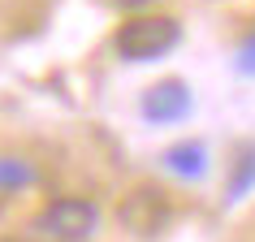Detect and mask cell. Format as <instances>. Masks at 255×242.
Instances as JSON below:
<instances>
[{
    "label": "cell",
    "mask_w": 255,
    "mask_h": 242,
    "mask_svg": "<svg viewBox=\"0 0 255 242\" xmlns=\"http://www.w3.org/2000/svg\"><path fill=\"white\" fill-rule=\"evenodd\" d=\"M95 221H100L95 203H87V199H52L35 216V229L48 234L52 242H87L95 234Z\"/></svg>",
    "instance_id": "7a4b0ae2"
},
{
    "label": "cell",
    "mask_w": 255,
    "mask_h": 242,
    "mask_svg": "<svg viewBox=\"0 0 255 242\" xmlns=\"http://www.w3.org/2000/svg\"><path fill=\"white\" fill-rule=\"evenodd\" d=\"M190 113V87L177 78H164L156 82L147 95H143V117L151 121V125H173V121H182Z\"/></svg>",
    "instance_id": "277c9868"
},
{
    "label": "cell",
    "mask_w": 255,
    "mask_h": 242,
    "mask_svg": "<svg viewBox=\"0 0 255 242\" xmlns=\"http://www.w3.org/2000/svg\"><path fill=\"white\" fill-rule=\"evenodd\" d=\"M117 216H121V225L130 229V234L147 238V234H160V229L169 225V199H164L156 186H138V190H130V195L121 199Z\"/></svg>",
    "instance_id": "3957f363"
},
{
    "label": "cell",
    "mask_w": 255,
    "mask_h": 242,
    "mask_svg": "<svg viewBox=\"0 0 255 242\" xmlns=\"http://www.w3.org/2000/svg\"><path fill=\"white\" fill-rule=\"evenodd\" d=\"M30 177L35 173H30L22 160H0V186H26Z\"/></svg>",
    "instance_id": "8992f818"
},
{
    "label": "cell",
    "mask_w": 255,
    "mask_h": 242,
    "mask_svg": "<svg viewBox=\"0 0 255 242\" xmlns=\"http://www.w3.org/2000/svg\"><path fill=\"white\" fill-rule=\"evenodd\" d=\"M247 182H255V151H251V156H242L238 177H234V186H229V203H234V199L242 195V190H247Z\"/></svg>",
    "instance_id": "52a82bcc"
},
{
    "label": "cell",
    "mask_w": 255,
    "mask_h": 242,
    "mask_svg": "<svg viewBox=\"0 0 255 242\" xmlns=\"http://www.w3.org/2000/svg\"><path fill=\"white\" fill-rule=\"evenodd\" d=\"M182 39V26L173 17H134L113 35V52L121 61H156V56L173 52Z\"/></svg>",
    "instance_id": "6da1fadb"
},
{
    "label": "cell",
    "mask_w": 255,
    "mask_h": 242,
    "mask_svg": "<svg viewBox=\"0 0 255 242\" xmlns=\"http://www.w3.org/2000/svg\"><path fill=\"white\" fill-rule=\"evenodd\" d=\"M121 4H147V0H121Z\"/></svg>",
    "instance_id": "ba28073f"
},
{
    "label": "cell",
    "mask_w": 255,
    "mask_h": 242,
    "mask_svg": "<svg viewBox=\"0 0 255 242\" xmlns=\"http://www.w3.org/2000/svg\"><path fill=\"white\" fill-rule=\"evenodd\" d=\"M164 169L186 177V182H195V177L208 173V151H203V143H173L164 151Z\"/></svg>",
    "instance_id": "5b68a950"
}]
</instances>
